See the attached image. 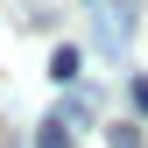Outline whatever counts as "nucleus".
Returning <instances> with one entry per match:
<instances>
[{"label":"nucleus","instance_id":"nucleus-1","mask_svg":"<svg viewBox=\"0 0 148 148\" xmlns=\"http://www.w3.org/2000/svg\"><path fill=\"white\" fill-rule=\"evenodd\" d=\"M78 64H85V57H78V49L64 42L57 57H49V78H57V85H78Z\"/></svg>","mask_w":148,"mask_h":148},{"label":"nucleus","instance_id":"nucleus-2","mask_svg":"<svg viewBox=\"0 0 148 148\" xmlns=\"http://www.w3.org/2000/svg\"><path fill=\"white\" fill-rule=\"evenodd\" d=\"M35 148H71V127H64V113H49L42 127H35Z\"/></svg>","mask_w":148,"mask_h":148},{"label":"nucleus","instance_id":"nucleus-4","mask_svg":"<svg viewBox=\"0 0 148 148\" xmlns=\"http://www.w3.org/2000/svg\"><path fill=\"white\" fill-rule=\"evenodd\" d=\"M134 106H141V113H148V78H134Z\"/></svg>","mask_w":148,"mask_h":148},{"label":"nucleus","instance_id":"nucleus-3","mask_svg":"<svg viewBox=\"0 0 148 148\" xmlns=\"http://www.w3.org/2000/svg\"><path fill=\"white\" fill-rule=\"evenodd\" d=\"M106 148H141V127L134 120H113V127H106Z\"/></svg>","mask_w":148,"mask_h":148}]
</instances>
